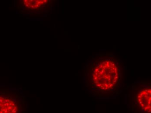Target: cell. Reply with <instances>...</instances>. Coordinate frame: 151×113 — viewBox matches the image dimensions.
Returning <instances> with one entry per match:
<instances>
[{
    "instance_id": "cell-3",
    "label": "cell",
    "mask_w": 151,
    "mask_h": 113,
    "mask_svg": "<svg viewBox=\"0 0 151 113\" xmlns=\"http://www.w3.org/2000/svg\"><path fill=\"white\" fill-rule=\"evenodd\" d=\"M140 86L138 90L136 84L132 86L136 94L129 97V110L132 113H151V84L140 82Z\"/></svg>"
},
{
    "instance_id": "cell-2",
    "label": "cell",
    "mask_w": 151,
    "mask_h": 113,
    "mask_svg": "<svg viewBox=\"0 0 151 113\" xmlns=\"http://www.w3.org/2000/svg\"><path fill=\"white\" fill-rule=\"evenodd\" d=\"M17 90L0 91V113H28V102L22 91Z\"/></svg>"
},
{
    "instance_id": "cell-4",
    "label": "cell",
    "mask_w": 151,
    "mask_h": 113,
    "mask_svg": "<svg viewBox=\"0 0 151 113\" xmlns=\"http://www.w3.org/2000/svg\"><path fill=\"white\" fill-rule=\"evenodd\" d=\"M109 57H113V55H109Z\"/></svg>"
},
{
    "instance_id": "cell-1",
    "label": "cell",
    "mask_w": 151,
    "mask_h": 113,
    "mask_svg": "<svg viewBox=\"0 0 151 113\" xmlns=\"http://www.w3.org/2000/svg\"><path fill=\"white\" fill-rule=\"evenodd\" d=\"M106 63L105 68L103 67L100 68L99 63L96 62V65L92 63L90 69H87L86 73H84V77L86 76L88 81H91L92 88L89 91L91 94H93V97L98 96L99 98L107 99L106 96H109V92L112 93L114 97L116 96L115 93H116L117 95L119 93L116 89L122 86L120 83L122 78V68H118L116 65L108 67Z\"/></svg>"
}]
</instances>
